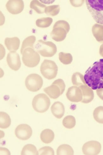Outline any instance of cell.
I'll list each match as a JSON object with an SVG mask.
<instances>
[{
	"mask_svg": "<svg viewBox=\"0 0 103 155\" xmlns=\"http://www.w3.org/2000/svg\"><path fill=\"white\" fill-rule=\"evenodd\" d=\"M53 22V19L50 17L43 18L37 20L36 24L38 28H45L49 27Z\"/></svg>",
	"mask_w": 103,
	"mask_h": 155,
	"instance_id": "cell-26",
	"label": "cell"
},
{
	"mask_svg": "<svg viewBox=\"0 0 103 155\" xmlns=\"http://www.w3.org/2000/svg\"><path fill=\"white\" fill-rule=\"evenodd\" d=\"M86 84L93 90L103 89V59L95 62L84 76Z\"/></svg>",
	"mask_w": 103,
	"mask_h": 155,
	"instance_id": "cell-1",
	"label": "cell"
},
{
	"mask_svg": "<svg viewBox=\"0 0 103 155\" xmlns=\"http://www.w3.org/2000/svg\"><path fill=\"white\" fill-rule=\"evenodd\" d=\"M99 53L101 56L103 57V44L100 47Z\"/></svg>",
	"mask_w": 103,
	"mask_h": 155,
	"instance_id": "cell-33",
	"label": "cell"
},
{
	"mask_svg": "<svg viewBox=\"0 0 103 155\" xmlns=\"http://www.w3.org/2000/svg\"><path fill=\"white\" fill-rule=\"evenodd\" d=\"M36 41V38L35 36H31L26 38L24 40L21 49V53L22 54L23 52L25 49L27 48H30L34 49V44Z\"/></svg>",
	"mask_w": 103,
	"mask_h": 155,
	"instance_id": "cell-21",
	"label": "cell"
},
{
	"mask_svg": "<svg viewBox=\"0 0 103 155\" xmlns=\"http://www.w3.org/2000/svg\"><path fill=\"white\" fill-rule=\"evenodd\" d=\"M6 60L10 68L13 71L18 70L21 66L20 56L15 51H11L9 53Z\"/></svg>",
	"mask_w": 103,
	"mask_h": 155,
	"instance_id": "cell-13",
	"label": "cell"
},
{
	"mask_svg": "<svg viewBox=\"0 0 103 155\" xmlns=\"http://www.w3.org/2000/svg\"><path fill=\"white\" fill-rule=\"evenodd\" d=\"M22 155H38L39 153L35 146L31 144L25 145L23 148Z\"/></svg>",
	"mask_w": 103,
	"mask_h": 155,
	"instance_id": "cell-25",
	"label": "cell"
},
{
	"mask_svg": "<svg viewBox=\"0 0 103 155\" xmlns=\"http://www.w3.org/2000/svg\"><path fill=\"white\" fill-rule=\"evenodd\" d=\"M94 116L98 122L103 123V107H98L94 110Z\"/></svg>",
	"mask_w": 103,
	"mask_h": 155,
	"instance_id": "cell-30",
	"label": "cell"
},
{
	"mask_svg": "<svg viewBox=\"0 0 103 155\" xmlns=\"http://www.w3.org/2000/svg\"><path fill=\"white\" fill-rule=\"evenodd\" d=\"M70 29L69 24L64 20H60L55 24L51 33L52 38L57 42L63 41Z\"/></svg>",
	"mask_w": 103,
	"mask_h": 155,
	"instance_id": "cell-3",
	"label": "cell"
},
{
	"mask_svg": "<svg viewBox=\"0 0 103 155\" xmlns=\"http://www.w3.org/2000/svg\"><path fill=\"white\" fill-rule=\"evenodd\" d=\"M87 8L98 24L103 25V0H87Z\"/></svg>",
	"mask_w": 103,
	"mask_h": 155,
	"instance_id": "cell-2",
	"label": "cell"
},
{
	"mask_svg": "<svg viewBox=\"0 0 103 155\" xmlns=\"http://www.w3.org/2000/svg\"><path fill=\"white\" fill-rule=\"evenodd\" d=\"M51 105L50 100L45 94H38L34 97L32 105L34 110L39 113H44L49 109Z\"/></svg>",
	"mask_w": 103,
	"mask_h": 155,
	"instance_id": "cell-6",
	"label": "cell"
},
{
	"mask_svg": "<svg viewBox=\"0 0 103 155\" xmlns=\"http://www.w3.org/2000/svg\"><path fill=\"white\" fill-rule=\"evenodd\" d=\"M51 110L54 116L60 119L64 115L65 107L62 103L59 102H57L54 103L52 105Z\"/></svg>",
	"mask_w": 103,
	"mask_h": 155,
	"instance_id": "cell-16",
	"label": "cell"
},
{
	"mask_svg": "<svg viewBox=\"0 0 103 155\" xmlns=\"http://www.w3.org/2000/svg\"><path fill=\"white\" fill-rule=\"evenodd\" d=\"M30 8L35 10L38 14H42L45 12L46 6L37 0H33L30 3Z\"/></svg>",
	"mask_w": 103,
	"mask_h": 155,
	"instance_id": "cell-22",
	"label": "cell"
},
{
	"mask_svg": "<svg viewBox=\"0 0 103 155\" xmlns=\"http://www.w3.org/2000/svg\"><path fill=\"white\" fill-rule=\"evenodd\" d=\"M5 44L9 51H15L19 49L20 40L19 38L17 37L6 38L5 40Z\"/></svg>",
	"mask_w": 103,
	"mask_h": 155,
	"instance_id": "cell-17",
	"label": "cell"
},
{
	"mask_svg": "<svg viewBox=\"0 0 103 155\" xmlns=\"http://www.w3.org/2000/svg\"><path fill=\"white\" fill-rule=\"evenodd\" d=\"M8 11L12 15H18L21 13L24 8L22 0H10L6 5Z\"/></svg>",
	"mask_w": 103,
	"mask_h": 155,
	"instance_id": "cell-12",
	"label": "cell"
},
{
	"mask_svg": "<svg viewBox=\"0 0 103 155\" xmlns=\"http://www.w3.org/2000/svg\"><path fill=\"white\" fill-rule=\"evenodd\" d=\"M15 136L20 140H25L31 137L32 131L31 127L27 124H21L16 128L15 131Z\"/></svg>",
	"mask_w": 103,
	"mask_h": 155,
	"instance_id": "cell-10",
	"label": "cell"
},
{
	"mask_svg": "<svg viewBox=\"0 0 103 155\" xmlns=\"http://www.w3.org/2000/svg\"><path fill=\"white\" fill-rule=\"evenodd\" d=\"M58 68L53 61L45 59L40 67V72L44 78L48 80L55 78L58 74Z\"/></svg>",
	"mask_w": 103,
	"mask_h": 155,
	"instance_id": "cell-7",
	"label": "cell"
},
{
	"mask_svg": "<svg viewBox=\"0 0 103 155\" xmlns=\"http://www.w3.org/2000/svg\"><path fill=\"white\" fill-rule=\"evenodd\" d=\"M63 124L64 127L68 129H72L76 124V120L72 116L66 117L63 120Z\"/></svg>",
	"mask_w": 103,
	"mask_h": 155,
	"instance_id": "cell-28",
	"label": "cell"
},
{
	"mask_svg": "<svg viewBox=\"0 0 103 155\" xmlns=\"http://www.w3.org/2000/svg\"><path fill=\"white\" fill-rule=\"evenodd\" d=\"M22 59L25 65L30 68H33L39 64L40 58L38 53L34 49L28 48L24 51Z\"/></svg>",
	"mask_w": 103,
	"mask_h": 155,
	"instance_id": "cell-8",
	"label": "cell"
},
{
	"mask_svg": "<svg viewBox=\"0 0 103 155\" xmlns=\"http://www.w3.org/2000/svg\"><path fill=\"white\" fill-rule=\"evenodd\" d=\"M60 8L59 5H54L46 7L45 12L48 15L55 16L57 15L60 11Z\"/></svg>",
	"mask_w": 103,
	"mask_h": 155,
	"instance_id": "cell-29",
	"label": "cell"
},
{
	"mask_svg": "<svg viewBox=\"0 0 103 155\" xmlns=\"http://www.w3.org/2000/svg\"><path fill=\"white\" fill-rule=\"evenodd\" d=\"M55 137L54 132L49 129L43 130L40 134V139L43 143L49 144L52 142Z\"/></svg>",
	"mask_w": 103,
	"mask_h": 155,
	"instance_id": "cell-19",
	"label": "cell"
},
{
	"mask_svg": "<svg viewBox=\"0 0 103 155\" xmlns=\"http://www.w3.org/2000/svg\"><path fill=\"white\" fill-rule=\"evenodd\" d=\"M79 87L81 89L83 95V99L81 102L84 104H88L91 102L94 97L92 89L87 85H82Z\"/></svg>",
	"mask_w": 103,
	"mask_h": 155,
	"instance_id": "cell-15",
	"label": "cell"
},
{
	"mask_svg": "<svg viewBox=\"0 0 103 155\" xmlns=\"http://www.w3.org/2000/svg\"><path fill=\"white\" fill-rule=\"evenodd\" d=\"M92 31L96 40L99 42L103 43V25L95 24L92 27Z\"/></svg>",
	"mask_w": 103,
	"mask_h": 155,
	"instance_id": "cell-18",
	"label": "cell"
},
{
	"mask_svg": "<svg viewBox=\"0 0 103 155\" xmlns=\"http://www.w3.org/2000/svg\"><path fill=\"white\" fill-rule=\"evenodd\" d=\"M35 49L40 54L45 57H51L56 53V45L51 41H44L39 40L35 46Z\"/></svg>",
	"mask_w": 103,
	"mask_h": 155,
	"instance_id": "cell-4",
	"label": "cell"
},
{
	"mask_svg": "<svg viewBox=\"0 0 103 155\" xmlns=\"http://www.w3.org/2000/svg\"><path fill=\"white\" fill-rule=\"evenodd\" d=\"M97 92L98 96L99 97L103 100V89H98Z\"/></svg>",
	"mask_w": 103,
	"mask_h": 155,
	"instance_id": "cell-32",
	"label": "cell"
},
{
	"mask_svg": "<svg viewBox=\"0 0 103 155\" xmlns=\"http://www.w3.org/2000/svg\"><path fill=\"white\" fill-rule=\"evenodd\" d=\"M58 155H73L74 150L72 147L68 144H62L60 145L57 151Z\"/></svg>",
	"mask_w": 103,
	"mask_h": 155,
	"instance_id": "cell-24",
	"label": "cell"
},
{
	"mask_svg": "<svg viewBox=\"0 0 103 155\" xmlns=\"http://www.w3.org/2000/svg\"><path fill=\"white\" fill-rule=\"evenodd\" d=\"M100 147L97 142L91 141L84 144L82 147V151L85 155L95 154L100 151Z\"/></svg>",
	"mask_w": 103,
	"mask_h": 155,
	"instance_id": "cell-14",
	"label": "cell"
},
{
	"mask_svg": "<svg viewBox=\"0 0 103 155\" xmlns=\"http://www.w3.org/2000/svg\"><path fill=\"white\" fill-rule=\"evenodd\" d=\"M71 80L73 85L78 87L82 85H87L83 75L79 72L74 73L72 77Z\"/></svg>",
	"mask_w": 103,
	"mask_h": 155,
	"instance_id": "cell-23",
	"label": "cell"
},
{
	"mask_svg": "<svg viewBox=\"0 0 103 155\" xmlns=\"http://www.w3.org/2000/svg\"><path fill=\"white\" fill-rule=\"evenodd\" d=\"M11 120L8 114L4 112H0V127L6 129L9 127L11 124Z\"/></svg>",
	"mask_w": 103,
	"mask_h": 155,
	"instance_id": "cell-20",
	"label": "cell"
},
{
	"mask_svg": "<svg viewBox=\"0 0 103 155\" xmlns=\"http://www.w3.org/2000/svg\"><path fill=\"white\" fill-rule=\"evenodd\" d=\"M39 155H51L55 154L54 151L52 148L49 146H45L41 148L38 151Z\"/></svg>",
	"mask_w": 103,
	"mask_h": 155,
	"instance_id": "cell-31",
	"label": "cell"
},
{
	"mask_svg": "<svg viewBox=\"0 0 103 155\" xmlns=\"http://www.w3.org/2000/svg\"><path fill=\"white\" fill-rule=\"evenodd\" d=\"M59 58L60 61L65 65L71 64L73 61L72 56L70 53L60 52L59 54Z\"/></svg>",
	"mask_w": 103,
	"mask_h": 155,
	"instance_id": "cell-27",
	"label": "cell"
},
{
	"mask_svg": "<svg viewBox=\"0 0 103 155\" xmlns=\"http://www.w3.org/2000/svg\"><path fill=\"white\" fill-rule=\"evenodd\" d=\"M67 99L72 102H81L83 99L82 91L79 87L76 86L70 87L66 94Z\"/></svg>",
	"mask_w": 103,
	"mask_h": 155,
	"instance_id": "cell-11",
	"label": "cell"
},
{
	"mask_svg": "<svg viewBox=\"0 0 103 155\" xmlns=\"http://www.w3.org/2000/svg\"><path fill=\"white\" fill-rule=\"evenodd\" d=\"M65 88V84L62 79H58L52 84L44 89V91L51 98L57 99L62 95Z\"/></svg>",
	"mask_w": 103,
	"mask_h": 155,
	"instance_id": "cell-5",
	"label": "cell"
},
{
	"mask_svg": "<svg viewBox=\"0 0 103 155\" xmlns=\"http://www.w3.org/2000/svg\"><path fill=\"white\" fill-rule=\"evenodd\" d=\"M42 77L37 74H32L26 78L25 84L30 91L35 92L39 91L43 85Z\"/></svg>",
	"mask_w": 103,
	"mask_h": 155,
	"instance_id": "cell-9",
	"label": "cell"
}]
</instances>
